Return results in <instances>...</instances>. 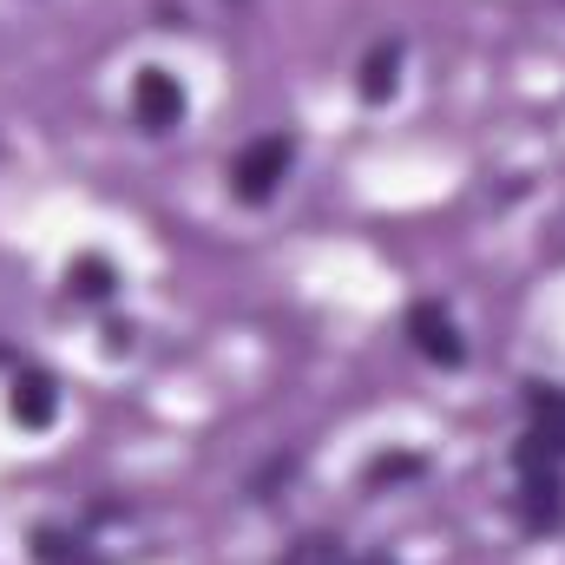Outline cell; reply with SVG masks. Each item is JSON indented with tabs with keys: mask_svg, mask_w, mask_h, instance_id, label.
Here are the masks:
<instances>
[{
	"mask_svg": "<svg viewBox=\"0 0 565 565\" xmlns=\"http://www.w3.org/2000/svg\"><path fill=\"white\" fill-rule=\"evenodd\" d=\"M282 565H349V546L335 540V533H309V540H296Z\"/></svg>",
	"mask_w": 565,
	"mask_h": 565,
	"instance_id": "30bf717a",
	"label": "cell"
},
{
	"mask_svg": "<svg viewBox=\"0 0 565 565\" xmlns=\"http://www.w3.org/2000/svg\"><path fill=\"white\" fill-rule=\"evenodd\" d=\"M289 158H296V145H289V139H257V145H244V158L231 164V191H237L244 204H264V198H277L282 171H289Z\"/></svg>",
	"mask_w": 565,
	"mask_h": 565,
	"instance_id": "6da1fadb",
	"label": "cell"
},
{
	"mask_svg": "<svg viewBox=\"0 0 565 565\" xmlns=\"http://www.w3.org/2000/svg\"><path fill=\"white\" fill-rule=\"evenodd\" d=\"M33 559H40V565H93V553H86V540H79V533L40 526V533H33Z\"/></svg>",
	"mask_w": 565,
	"mask_h": 565,
	"instance_id": "ba28073f",
	"label": "cell"
},
{
	"mask_svg": "<svg viewBox=\"0 0 565 565\" xmlns=\"http://www.w3.org/2000/svg\"><path fill=\"white\" fill-rule=\"evenodd\" d=\"M132 113H139L145 132H171V126H184V86H178L164 66H145L139 79H132Z\"/></svg>",
	"mask_w": 565,
	"mask_h": 565,
	"instance_id": "3957f363",
	"label": "cell"
},
{
	"mask_svg": "<svg viewBox=\"0 0 565 565\" xmlns=\"http://www.w3.org/2000/svg\"><path fill=\"white\" fill-rule=\"evenodd\" d=\"M415 473H422V460H415V454H382V460L369 467V480H375V487H382V480H415Z\"/></svg>",
	"mask_w": 565,
	"mask_h": 565,
	"instance_id": "8fae6325",
	"label": "cell"
},
{
	"mask_svg": "<svg viewBox=\"0 0 565 565\" xmlns=\"http://www.w3.org/2000/svg\"><path fill=\"white\" fill-rule=\"evenodd\" d=\"M565 520V487L553 460H520V526L526 533H553Z\"/></svg>",
	"mask_w": 565,
	"mask_h": 565,
	"instance_id": "7a4b0ae2",
	"label": "cell"
},
{
	"mask_svg": "<svg viewBox=\"0 0 565 565\" xmlns=\"http://www.w3.org/2000/svg\"><path fill=\"white\" fill-rule=\"evenodd\" d=\"M408 342L422 349L427 362H440V369H460L467 362V342H460V329H454V316L440 302H415L408 309Z\"/></svg>",
	"mask_w": 565,
	"mask_h": 565,
	"instance_id": "277c9868",
	"label": "cell"
},
{
	"mask_svg": "<svg viewBox=\"0 0 565 565\" xmlns=\"http://www.w3.org/2000/svg\"><path fill=\"white\" fill-rule=\"evenodd\" d=\"M526 408H533V434L520 440V460H565V395L559 388H533L526 395Z\"/></svg>",
	"mask_w": 565,
	"mask_h": 565,
	"instance_id": "5b68a950",
	"label": "cell"
},
{
	"mask_svg": "<svg viewBox=\"0 0 565 565\" xmlns=\"http://www.w3.org/2000/svg\"><path fill=\"white\" fill-rule=\"evenodd\" d=\"M53 415H60V388H53V375H40V369L13 375V422L20 427H53Z\"/></svg>",
	"mask_w": 565,
	"mask_h": 565,
	"instance_id": "8992f818",
	"label": "cell"
},
{
	"mask_svg": "<svg viewBox=\"0 0 565 565\" xmlns=\"http://www.w3.org/2000/svg\"><path fill=\"white\" fill-rule=\"evenodd\" d=\"M349 565H388V559H355V553H349Z\"/></svg>",
	"mask_w": 565,
	"mask_h": 565,
	"instance_id": "7c38bea8",
	"label": "cell"
},
{
	"mask_svg": "<svg viewBox=\"0 0 565 565\" xmlns=\"http://www.w3.org/2000/svg\"><path fill=\"white\" fill-rule=\"evenodd\" d=\"M113 264H106V257H79V264H73V270H66V289H73V296H86V302H106V296H113Z\"/></svg>",
	"mask_w": 565,
	"mask_h": 565,
	"instance_id": "9c48e42d",
	"label": "cell"
},
{
	"mask_svg": "<svg viewBox=\"0 0 565 565\" xmlns=\"http://www.w3.org/2000/svg\"><path fill=\"white\" fill-rule=\"evenodd\" d=\"M395 86H402V46H375V53L362 60L355 93H362L369 106H382V99H395Z\"/></svg>",
	"mask_w": 565,
	"mask_h": 565,
	"instance_id": "52a82bcc",
	"label": "cell"
}]
</instances>
